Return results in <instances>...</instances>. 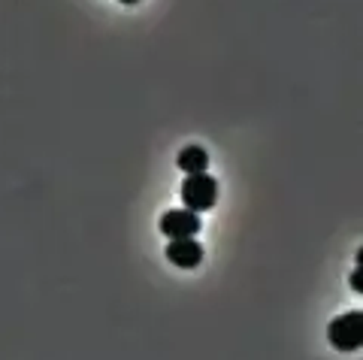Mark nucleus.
Returning a JSON list of instances; mask_svg holds the SVG:
<instances>
[{
	"label": "nucleus",
	"instance_id": "nucleus-5",
	"mask_svg": "<svg viewBox=\"0 0 363 360\" xmlns=\"http://www.w3.org/2000/svg\"><path fill=\"white\" fill-rule=\"evenodd\" d=\"M176 164H179V170H182V173H188V176L206 173V167H209V152H206V149H200V145H188V149H182V152H179Z\"/></svg>",
	"mask_w": 363,
	"mask_h": 360
},
{
	"label": "nucleus",
	"instance_id": "nucleus-8",
	"mask_svg": "<svg viewBox=\"0 0 363 360\" xmlns=\"http://www.w3.org/2000/svg\"><path fill=\"white\" fill-rule=\"evenodd\" d=\"M121 4H128V6H133V4H140V0H121Z\"/></svg>",
	"mask_w": 363,
	"mask_h": 360
},
{
	"label": "nucleus",
	"instance_id": "nucleus-6",
	"mask_svg": "<svg viewBox=\"0 0 363 360\" xmlns=\"http://www.w3.org/2000/svg\"><path fill=\"white\" fill-rule=\"evenodd\" d=\"M348 282H351V288H354L357 294H363V266L351 269V279H348Z\"/></svg>",
	"mask_w": 363,
	"mask_h": 360
},
{
	"label": "nucleus",
	"instance_id": "nucleus-1",
	"mask_svg": "<svg viewBox=\"0 0 363 360\" xmlns=\"http://www.w3.org/2000/svg\"><path fill=\"white\" fill-rule=\"evenodd\" d=\"M327 339L336 351H360L363 348V312H345L330 321Z\"/></svg>",
	"mask_w": 363,
	"mask_h": 360
},
{
	"label": "nucleus",
	"instance_id": "nucleus-4",
	"mask_svg": "<svg viewBox=\"0 0 363 360\" xmlns=\"http://www.w3.org/2000/svg\"><path fill=\"white\" fill-rule=\"evenodd\" d=\"M167 261L179 269H194L203 264V245L194 240V236H188V240H169Z\"/></svg>",
	"mask_w": 363,
	"mask_h": 360
},
{
	"label": "nucleus",
	"instance_id": "nucleus-2",
	"mask_svg": "<svg viewBox=\"0 0 363 360\" xmlns=\"http://www.w3.org/2000/svg\"><path fill=\"white\" fill-rule=\"evenodd\" d=\"M182 203L194 212H209L218 203V182L209 173H194L182 182Z\"/></svg>",
	"mask_w": 363,
	"mask_h": 360
},
{
	"label": "nucleus",
	"instance_id": "nucleus-7",
	"mask_svg": "<svg viewBox=\"0 0 363 360\" xmlns=\"http://www.w3.org/2000/svg\"><path fill=\"white\" fill-rule=\"evenodd\" d=\"M357 266H363V249H357Z\"/></svg>",
	"mask_w": 363,
	"mask_h": 360
},
{
	"label": "nucleus",
	"instance_id": "nucleus-3",
	"mask_svg": "<svg viewBox=\"0 0 363 360\" xmlns=\"http://www.w3.org/2000/svg\"><path fill=\"white\" fill-rule=\"evenodd\" d=\"M203 227L200 212L194 209H169L161 218V233L169 240H188V236H197Z\"/></svg>",
	"mask_w": 363,
	"mask_h": 360
}]
</instances>
